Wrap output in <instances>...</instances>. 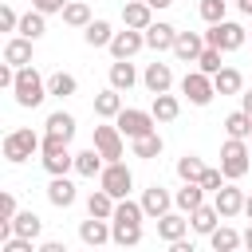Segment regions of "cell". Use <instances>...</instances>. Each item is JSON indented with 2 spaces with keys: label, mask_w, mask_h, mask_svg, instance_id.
Here are the masks:
<instances>
[{
  "label": "cell",
  "mask_w": 252,
  "mask_h": 252,
  "mask_svg": "<svg viewBox=\"0 0 252 252\" xmlns=\"http://www.w3.org/2000/svg\"><path fill=\"white\" fill-rule=\"evenodd\" d=\"M224 181H228V177H224V169H220V165H217V169H209V165H205V173H201V185H205L209 193H217Z\"/></svg>",
  "instance_id": "b9f144b4"
},
{
  "label": "cell",
  "mask_w": 252,
  "mask_h": 252,
  "mask_svg": "<svg viewBox=\"0 0 252 252\" xmlns=\"http://www.w3.org/2000/svg\"><path fill=\"white\" fill-rule=\"evenodd\" d=\"M94 114H98V118H110V122H114V118L122 114V91H114V87L98 91V94H94Z\"/></svg>",
  "instance_id": "d4e9b609"
},
{
  "label": "cell",
  "mask_w": 252,
  "mask_h": 252,
  "mask_svg": "<svg viewBox=\"0 0 252 252\" xmlns=\"http://www.w3.org/2000/svg\"><path fill=\"white\" fill-rule=\"evenodd\" d=\"M142 87H146L150 94L169 91V87H173V67H169V63H161V59L146 63V71H142Z\"/></svg>",
  "instance_id": "9a60e30c"
},
{
  "label": "cell",
  "mask_w": 252,
  "mask_h": 252,
  "mask_svg": "<svg viewBox=\"0 0 252 252\" xmlns=\"http://www.w3.org/2000/svg\"><path fill=\"white\" fill-rule=\"evenodd\" d=\"M213 83H217V94H240V91H244V75H240L236 67H220V71L213 75Z\"/></svg>",
  "instance_id": "e575fe53"
},
{
  "label": "cell",
  "mask_w": 252,
  "mask_h": 252,
  "mask_svg": "<svg viewBox=\"0 0 252 252\" xmlns=\"http://www.w3.org/2000/svg\"><path fill=\"white\" fill-rule=\"evenodd\" d=\"M169 252H193V244L181 236V240H173V244H169Z\"/></svg>",
  "instance_id": "c3c4849f"
},
{
  "label": "cell",
  "mask_w": 252,
  "mask_h": 252,
  "mask_svg": "<svg viewBox=\"0 0 252 252\" xmlns=\"http://www.w3.org/2000/svg\"><path fill=\"white\" fill-rule=\"evenodd\" d=\"M110 39H114L110 20H91V24L83 28V43H87V47H110Z\"/></svg>",
  "instance_id": "83f0119b"
},
{
  "label": "cell",
  "mask_w": 252,
  "mask_h": 252,
  "mask_svg": "<svg viewBox=\"0 0 252 252\" xmlns=\"http://www.w3.org/2000/svg\"><path fill=\"white\" fill-rule=\"evenodd\" d=\"M220 220H224V217L217 213V205H197V209L189 213V224H193V232H197V236H209Z\"/></svg>",
  "instance_id": "cb8c5ba5"
},
{
  "label": "cell",
  "mask_w": 252,
  "mask_h": 252,
  "mask_svg": "<svg viewBox=\"0 0 252 252\" xmlns=\"http://www.w3.org/2000/svg\"><path fill=\"white\" fill-rule=\"evenodd\" d=\"M47 94H51V98H71V94H79V79L67 75V71H55V75L47 79Z\"/></svg>",
  "instance_id": "d590c367"
},
{
  "label": "cell",
  "mask_w": 252,
  "mask_h": 252,
  "mask_svg": "<svg viewBox=\"0 0 252 252\" xmlns=\"http://www.w3.org/2000/svg\"><path fill=\"white\" fill-rule=\"evenodd\" d=\"M16 28H20L16 8H12V4H0V32H16Z\"/></svg>",
  "instance_id": "7bdbcfd3"
},
{
  "label": "cell",
  "mask_w": 252,
  "mask_h": 252,
  "mask_svg": "<svg viewBox=\"0 0 252 252\" xmlns=\"http://www.w3.org/2000/svg\"><path fill=\"white\" fill-rule=\"evenodd\" d=\"M114 205H118V201H114L102 185L91 189V197H87V213H91V217H106V220H110V217H114Z\"/></svg>",
  "instance_id": "8d00e7d4"
},
{
  "label": "cell",
  "mask_w": 252,
  "mask_h": 252,
  "mask_svg": "<svg viewBox=\"0 0 252 252\" xmlns=\"http://www.w3.org/2000/svg\"><path fill=\"white\" fill-rule=\"evenodd\" d=\"M39 232H43V220H39L32 209H24V213H16V217H12V236H28V240H39Z\"/></svg>",
  "instance_id": "f1b7e54d"
},
{
  "label": "cell",
  "mask_w": 252,
  "mask_h": 252,
  "mask_svg": "<svg viewBox=\"0 0 252 252\" xmlns=\"http://www.w3.org/2000/svg\"><path fill=\"white\" fill-rule=\"evenodd\" d=\"M197 12H201V20H205V24H220V20H224V12H228V0H201V4H197Z\"/></svg>",
  "instance_id": "60d3db41"
},
{
  "label": "cell",
  "mask_w": 252,
  "mask_h": 252,
  "mask_svg": "<svg viewBox=\"0 0 252 252\" xmlns=\"http://www.w3.org/2000/svg\"><path fill=\"white\" fill-rule=\"evenodd\" d=\"M150 110H154V118H158V122H173V118L181 114V102H177V94H169V91H161V94H154V102H150Z\"/></svg>",
  "instance_id": "4dcf8cb0"
},
{
  "label": "cell",
  "mask_w": 252,
  "mask_h": 252,
  "mask_svg": "<svg viewBox=\"0 0 252 252\" xmlns=\"http://www.w3.org/2000/svg\"><path fill=\"white\" fill-rule=\"evenodd\" d=\"M126 134L118 130V122H110V118H102V126H94V138H91V146L106 158V161H122V154H126V142H122Z\"/></svg>",
  "instance_id": "5b68a950"
},
{
  "label": "cell",
  "mask_w": 252,
  "mask_h": 252,
  "mask_svg": "<svg viewBox=\"0 0 252 252\" xmlns=\"http://www.w3.org/2000/svg\"><path fill=\"white\" fill-rule=\"evenodd\" d=\"M59 16H63V24H67V28H79V32L94 20V16H91V4H83V0H67V8H63Z\"/></svg>",
  "instance_id": "d6a6232c"
},
{
  "label": "cell",
  "mask_w": 252,
  "mask_h": 252,
  "mask_svg": "<svg viewBox=\"0 0 252 252\" xmlns=\"http://www.w3.org/2000/svg\"><path fill=\"white\" fill-rule=\"evenodd\" d=\"M16 32L28 35V39H43V32H47V16H43L39 8H32V12L20 16V28H16Z\"/></svg>",
  "instance_id": "836d02e7"
},
{
  "label": "cell",
  "mask_w": 252,
  "mask_h": 252,
  "mask_svg": "<svg viewBox=\"0 0 252 252\" xmlns=\"http://www.w3.org/2000/svg\"><path fill=\"white\" fill-rule=\"evenodd\" d=\"M232 4H236V8L244 12V16H252V0H232Z\"/></svg>",
  "instance_id": "816d5d0a"
},
{
  "label": "cell",
  "mask_w": 252,
  "mask_h": 252,
  "mask_svg": "<svg viewBox=\"0 0 252 252\" xmlns=\"http://www.w3.org/2000/svg\"><path fill=\"white\" fill-rule=\"evenodd\" d=\"M224 134L228 138H248L252 142V114L240 106V110H232L228 118H224Z\"/></svg>",
  "instance_id": "74e56055"
},
{
  "label": "cell",
  "mask_w": 252,
  "mask_h": 252,
  "mask_svg": "<svg viewBox=\"0 0 252 252\" xmlns=\"http://www.w3.org/2000/svg\"><path fill=\"white\" fill-rule=\"evenodd\" d=\"M173 39H177V28L169 24V20H154L150 28H146V47L150 51H173Z\"/></svg>",
  "instance_id": "2e32d148"
},
{
  "label": "cell",
  "mask_w": 252,
  "mask_h": 252,
  "mask_svg": "<svg viewBox=\"0 0 252 252\" xmlns=\"http://www.w3.org/2000/svg\"><path fill=\"white\" fill-rule=\"evenodd\" d=\"M189 213H181V209H169L165 217H158V240H165V244H173V240H181V236H189Z\"/></svg>",
  "instance_id": "4fadbf2b"
},
{
  "label": "cell",
  "mask_w": 252,
  "mask_h": 252,
  "mask_svg": "<svg viewBox=\"0 0 252 252\" xmlns=\"http://www.w3.org/2000/svg\"><path fill=\"white\" fill-rule=\"evenodd\" d=\"M220 169L228 181H240L252 169V142L248 138H224L220 146Z\"/></svg>",
  "instance_id": "3957f363"
},
{
  "label": "cell",
  "mask_w": 252,
  "mask_h": 252,
  "mask_svg": "<svg viewBox=\"0 0 252 252\" xmlns=\"http://www.w3.org/2000/svg\"><path fill=\"white\" fill-rule=\"evenodd\" d=\"M244 39H248V28L236 24V20L209 24V32H205V43H213V47H220V51H236V47H244Z\"/></svg>",
  "instance_id": "8992f818"
},
{
  "label": "cell",
  "mask_w": 252,
  "mask_h": 252,
  "mask_svg": "<svg viewBox=\"0 0 252 252\" xmlns=\"http://www.w3.org/2000/svg\"><path fill=\"white\" fill-rule=\"evenodd\" d=\"M75 130H79V122H75V114H67V110H51L47 118H43V134H55V138H75Z\"/></svg>",
  "instance_id": "ffe728a7"
},
{
  "label": "cell",
  "mask_w": 252,
  "mask_h": 252,
  "mask_svg": "<svg viewBox=\"0 0 252 252\" xmlns=\"http://www.w3.org/2000/svg\"><path fill=\"white\" fill-rule=\"evenodd\" d=\"M110 228H114V240H110V244H118V248L142 244V224H138V220H110Z\"/></svg>",
  "instance_id": "f546056e"
},
{
  "label": "cell",
  "mask_w": 252,
  "mask_h": 252,
  "mask_svg": "<svg viewBox=\"0 0 252 252\" xmlns=\"http://www.w3.org/2000/svg\"><path fill=\"white\" fill-rule=\"evenodd\" d=\"M240 106H244V110L252 114V91H240Z\"/></svg>",
  "instance_id": "681fc988"
},
{
  "label": "cell",
  "mask_w": 252,
  "mask_h": 252,
  "mask_svg": "<svg viewBox=\"0 0 252 252\" xmlns=\"http://www.w3.org/2000/svg\"><path fill=\"white\" fill-rule=\"evenodd\" d=\"M12 83H16V67L4 59V63H0V87H4V91H12Z\"/></svg>",
  "instance_id": "bcb514c9"
},
{
  "label": "cell",
  "mask_w": 252,
  "mask_h": 252,
  "mask_svg": "<svg viewBox=\"0 0 252 252\" xmlns=\"http://www.w3.org/2000/svg\"><path fill=\"white\" fill-rule=\"evenodd\" d=\"M142 47H146V32H138V28L114 32V39H110V55L114 59H134Z\"/></svg>",
  "instance_id": "5bb4252c"
},
{
  "label": "cell",
  "mask_w": 252,
  "mask_h": 252,
  "mask_svg": "<svg viewBox=\"0 0 252 252\" xmlns=\"http://www.w3.org/2000/svg\"><path fill=\"white\" fill-rule=\"evenodd\" d=\"M106 79H110V87H114V91H122V94H126V91H130V87H134V83H138L142 75L134 71V63H130V59H114V63H110V75H106Z\"/></svg>",
  "instance_id": "603a6c76"
},
{
  "label": "cell",
  "mask_w": 252,
  "mask_h": 252,
  "mask_svg": "<svg viewBox=\"0 0 252 252\" xmlns=\"http://www.w3.org/2000/svg\"><path fill=\"white\" fill-rule=\"evenodd\" d=\"M39 252H67V244H59V240H43Z\"/></svg>",
  "instance_id": "7dc6e473"
},
{
  "label": "cell",
  "mask_w": 252,
  "mask_h": 252,
  "mask_svg": "<svg viewBox=\"0 0 252 252\" xmlns=\"http://www.w3.org/2000/svg\"><path fill=\"white\" fill-rule=\"evenodd\" d=\"M114 122H118V130H122L126 138H142V134L158 130V118H154V110H138V106H122V114H118Z\"/></svg>",
  "instance_id": "9c48e42d"
},
{
  "label": "cell",
  "mask_w": 252,
  "mask_h": 252,
  "mask_svg": "<svg viewBox=\"0 0 252 252\" xmlns=\"http://www.w3.org/2000/svg\"><path fill=\"white\" fill-rule=\"evenodd\" d=\"M244 217H248V220H252V193H248V197H244Z\"/></svg>",
  "instance_id": "f5cc1de1"
},
{
  "label": "cell",
  "mask_w": 252,
  "mask_h": 252,
  "mask_svg": "<svg viewBox=\"0 0 252 252\" xmlns=\"http://www.w3.org/2000/svg\"><path fill=\"white\" fill-rule=\"evenodd\" d=\"M201 51H205V35H201V32H177V39H173V55H177L181 63H197Z\"/></svg>",
  "instance_id": "ac0fdd59"
},
{
  "label": "cell",
  "mask_w": 252,
  "mask_h": 252,
  "mask_svg": "<svg viewBox=\"0 0 252 252\" xmlns=\"http://www.w3.org/2000/svg\"><path fill=\"white\" fill-rule=\"evenodd\" d=\"M220 55H224L220 47H213V43H205V51L197 55V67H201L205 75H217V71L224 67V63H220Z\"/></svg>",
  "instance_id": "ab89813d"
},
{
  "label": "cell",
  "mask_w": 252,
  "mask_h": 252,
  "mask_svg": "<svg viewBox=\"0 0 252 252\" xmlns=\"http://www.w3.org/2000/svg\"><path fill=\"white\" fill-rule=\"evenodd\" d=\"M146 4H150V8H154V12H161V8H169V4H173V0H146Z\"/></svg>",
  "instance_id": "f907efd6"
},
{
  "label": "cell",
  "mask_w": 252,
  "mask_h": 252,
  "mask_svg": "<svg viewBox=\"0 0 252 252\" xmlns=\"http://www.w3.org/2000/svg\"><path fill=\"white\" fill-rule=\"evenodd\" d=\"M228 4H232V0H228Z\"/></svg>",
  "instance_id": "db71d44e"
},
{
  "label": "cell",
  "mask_w": 252,
  "mask_h": 252,
  "mask_svg": "<svg viewBox=\"0 0 252 252\" xmlns=\"http://www.w3.org/2000/svg\"><path fill=\"white\" fill-rule=\"evenodd\" d=\"M122 24L146 32V28L154 24V8H150L146 0H126V4H122Z\"/></svg>",
  "instance_id": "d6986e66"
},
{
  "label": "cell",
  "mask_w": 252,
  "mask_h": 252,
  "mask_svg": "<svg viewBox=\"0 0 252 252\" xmlns=\"http://www.w3.org/2000/svg\"><path fill=\"white\" fill-rule=\"evenodd\" d=\"M98 185H102L114 201H122V197H130V189H134V173H130L126 161H106L102 173H98Z\"/></svg>",
  "instance_id": "52a82bcc"
},
{
  "label": "cell",
  "mask_w": 252,
  "mask_h": 252,
  "mask_svg": "<svg viewBox=\"0 0 252 252\" xmlns=\"http://www.w3.org/2000/svg\"><path fill=\"white\" fill-rule=\"evenodd\" d=\"M209 244H213L217 252H236V248L244 244V236H240L236 228H228V224H217V228L209 232Z\"/></svg>",
  "instance_id": "1f68e13d"
},
{
  "label": "cell",
  "mask_w": 252,
  "mask_h": 252,
  "mask_svg": "<svg viewBox=\"0 0 252 252\" xmlns=\"http://www.w3.org/2000/svg\"><path fill=\"white\" fill-rule=\"evenodd\" d=\"M102 165H106V158H102L94 146H87V150L75 154V173H79V177H98Z\"/></svg>",
  "instance_id": "4316f807"
},
{
  "label": "cell",
  "mask_w": 252,
  "mask_h": 252,
  "mask_svg": "<svg viewBox=\"0 0 252 252\" xmlns=\"http://www.w3.org/2000/svg\"><path fill=\"white\" fill-rule=\"evenodd\" d=\"M32 8H39L43 16H55V12L67 8V0H32Z\"/></svg>",
  "instance_id": "f6af8a7d"
},
{
  "label": "cell",
  "mask_w": 252,
  "mask_h": 252,
  "mask_svg": "<svg viewBox=\"0 0 252 252\" xmlns=\"http://www.w3.org/2000/svg\"><path fill=\"white\" fill-rule=\"evenodd\" d=\"M47 201H51L55 209H71V205L79 201V193H75V181H71L67 173H55V177L47 181Z\"/></svg>",
  "instance_id": "e0dca14e"
},
{
  "label": "cell",
  "mask_w": 252,
  "mask_h": 252,
  "mask_svg": "<svg viewBox=\"0 0 252 252\" xmlns=\"http://www.w3.org/2000/svg\"><path fill=\"white\" fill-rule=\"evenodd\" d=\"M20 209H16V197L12 193H0V220H12Z\"/></svg>",
  "instance_id": "ee69618b"
},
{
  "label": "cell",
  "mask_w": 252,
  "mask_h": 252,
  "mask_svg": "<svg viewBox=\"0 0 252 252\" xmlns=\"http://www.w3.org/2000/svg\"><path fill=\"white\" fill-rule=\"evenodd\" d=\"M39 161L43 169L55 177V173H71L75 169V154H71V142L67 138H55V134H43V146H39Z\"/></svg>",
  "instance_id": "277c9868"
},
{
  "label": "cell",
  "mask_w": 252,
  "mask_h": 252,
  "mask_svg": "<svg viewBox=\"0 0 252 252\" xmlns=\"http://www.w3.org/2000/svg\"><path fill=\"white\" fill-rule=\"evenodd\" d=\"M12 98H16V106H24V110H35L43 98H47V79L28 63V67H16V83H12Z\"/></svg>",
  "instance_id": "6da1fadb"
},
{
  "label": "cell",
  "mask_w": 252,
  "mask_h": 252,
  "mask_svg": "<svg viewBox=\"0 0 252 252\" xmlns=\"http://www.w3.org/2000/svg\"><path fill=\"white\" fill-rule=\"evenodd\" d=\"M181 94H185L193 106H209V102L217 98V83H213V75H205V71L197 67V71H189V75L181 79Z\"/></svg>",
  "instance_id": "ba28073f"
},
{
  "label": "cell",
  "mask_w": 252,
  "mask_h": 252,
  "mask_svg": "<svg viewBox=\"0 0 252 252\" xmlns=\"http://www.w3.org/2000/svg\"><path fill=\"white\" fill-rule=\"evenodd\" d=\"M142 209H146V220H158V217H165V213L177 209V205H173V193L154 181V185L142 189Z\"/></svg>",
  "instance_id": "30bf717a"
},
{
  "label": "cell",
  "mask_w": 252,
  "mask_h": 252,
  "mask_svg": "<svg viewBox=\"0 0 252 252\" xmlns=\"http://www.w3.org/2000/svg\"><path fill=\"white\" fill-rule=\"evenodd\" d=\"M205 193H209V189H205L201 181H181V189L173 193V205H177L181 213H193L197 205H205Z\"/></svg>",
  "instance_id": "44dd1931"
},
{
  "label": "cell",
  "mask_w": 252,
  "mask_h": 252,
  "mask_svg": "<svg viewBox=\"0 0 252 252\" xmlns=\"http://www.w3.org/2000/svg\"><path fill=\"white\" fill-rule=\"evenodd\" d=\"M244 197H248L244 189H236L232 181H224V185L213 193V205H217V213H220L224 220H232V217H240V213H244Z\"/></svg>",
  "instance_id": "7c38bea8"
},
{
  "label": "cell",
  "mask_w": 252,
  "mask_h": 252,
  "mask_svg": "<svg viewBox=\"0 0 252 252\" xmlns=\"http://www.w3.org/2000/svg\"><path fill=\"white\" fill-rule=\"evenodd\" d=\"M177 177L181 181H201V173H205V161L197 158V154H185V158H177Z\"/></svg>",
  "instance_id": "f35d334b"
},
{
  "label": "cell",
  "mask_w": 252,
  "mask_h": 252,
  "mask_svg": "<svg viewBox=\"0 0 252 252\" xmlns=\"http://www.w3.org/2000/svg\"><path fill=\"white\" fill-rule=\"evenodd\" d=\"M79 240H83L87 248H102V244L114 240V228H110L106 217H91V213H87V220H79Z\"/></svg>",
  "instance_id": "8fae6325"
},
{
  "label": "cell",
  "mask_w": 252,
  "mask_h": 252,
  "mask_svg": "<svg viewBox=\"0 0 252 252\" xmlns=\"http://www.w3.org/2000/svg\"><path fill=\"white\" fill-rule=\"evenodd\" d=\"M130 150H134V158L154 161V158L165 150V142H161V134H158V130H150V134H142V138H130Z\"/></svg>",
  "instance_id": "484cf974"
},
{
  "label": "cell",
  "mask_w": 252,
  "mask_h": 252,
  "mask_svg": "<svg viewBox=\"0 0 252 252\" xmlns=\"http://www.w3.org/2000/svg\"><path fill=\"white\" fill-rule=\"evenodd\" d=\"M32 43H35V39H28V35L16 32V35L4 43V59H8L12 67H28V63H32Z\"/></svg>",
  "instance_id": "7402d4cb"
},
{
  "label": "cell",
  "mask_w": 252,
  "mask_h": 252,
  "mask_svg": "<svg viewBox=\"0 0 252 252\" xmlns=\"http://www.w3.org/2000/svg\"><path fill=\"white\" fill-rule=\"evenodd\" d=\"M39 146H43V138L32 130V126H20V130H8L4 134V161H12V165H24L28 158H35L39 154Z\"/></svg>",
  "instance_id": "7a4b0ae2"
}]
</instances>
